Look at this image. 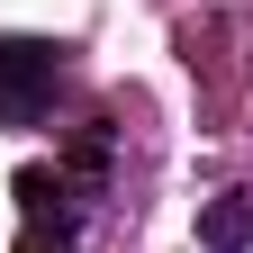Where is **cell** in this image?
I'll use <instances>...</instances> for the list:
<instances>
[{
	"mask_svg": "<svg viewBox=\"0 0 253 253\" xmlns=\"http://www.w3.org/2000/svg\"><path fill=\"white\" fill-rule=\"evenodd\" d=\"M63 90V45L45 37H0V126H37Z\"/></svg>",
	"mask_w": 253,
	"mask_h": 253,
	"instance_id": "6da1fadb",
	"label": "cell"
},
{
	"mask_svg": "<svg viewBox=\"0 0 253 253\" xmlns=\"http://www.w3.org/2000/svg\"><path fill=\"white\" fill-rule=\"evenodd\" d=\"M82 208H90V190H73V181H63V163L45 172V163H27L18 172V217H27V253H63V244H73V226H82Z\"/></svg>",
	"mask_w": 253,
	"mask_h": 253,
	"instance_id": "7a4b0ae2",
	"label": "cell"
},
{
	"mask_svg": "<svg viewBox=\"0 0 253 253\" xmlns=\"http://www.w3.org/2000/svg\"><path fill=\"white\" fill-rule=\"evenodd\" d=\"M199 244L208 253H244L253 244V190H226V199L199 208Z\"/></svg>",
	"mask_w": 253,
	"mask_h": 253,
	"instance_id": "3957f363",
	"label": "cell"
}]
</instances>
